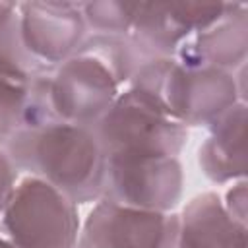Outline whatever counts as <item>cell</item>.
<instances>
[{"mask_svg":"<svg viewBox=\"0 0 248 248\" xmlns=\"http://www.w3.org/2000/svg\"><path fill=\"white\" fill-rule=\"evenodd\" d=\"M76 248H178V213L145 211L97 200Z\"/></svg>","mask_w":248,"mask_h":248,"instance_id":"obj_7","label":"cell"},{"mask_svg":"<svg viewBox=\"0 0 248 248\" xmlns=\"http://www.w3.org/2000/svg\"><path fill=\"white\" fill-rule=\"evenodd\" d=\"M105 157L163 155L178 157L188 140V128L134 87H124L112 107L91 126Z\"/></svg>","mask_w":248,"mask_h":248,"instance_id":"obj_4","label":"cell"},{"mask_svg":"<svg viewBox=\"0 0 248 248\" xmlns=\"http://www.w3.org/2000/svg\"><path fill=\"white\" fill-rule=\"evenodd\" d=\"M227 2H140L128 41L141 64L155 58H172L194 33L215 23Z\"/></svg>","mask_w":248,"mask_h":248,"instance_id":"obj_8","label":"cell"},{"mask_svg":"<svg viewBox=\"0 0 248 248\" xmlns=\"http://www.w3.org/2000/svg\"><path fill=\"white\" fill-rule=\"evenodd\" d=\"M248 56V6L227 2L225 14L209 27L188 37L172 56L186 68L234 72Z\"/></svg>","mask_w":248,"mask_h":248,"instance_id":"obj_10","label":"cell"},{"mask_svg":"<svg viewBox=\"0 0 248 248\" xmlns=\"http://www.w3.org/2000/svg\"><path fill=\"white\" fill-rule=\"evenodd\" d=\"M35 70L41 68L35 66L19 43L17 2H0V83L27 87Z\"/></svg>","mask_w":248,"mask_h":248,"instance_id":"obj_13","label":"cell"},{"mask_svg":"<svg viewBox=\"0 0 248 248\" xmlns=\"http://www.w3.org/2000/svg\"><path fill=\"white\" fill-rule=\"evenodd\" d=\"M219 196H221L225 211L236 223L246 225V215H248V186H246V178L227 184L225 192L219 194Z\"/></svg>","mask_w":248,"mask_h":248,"instance_id":"obj_16","label":"cell"},{"mask_svg":"<svg viewBox=\"0 0 248 248\" xmlns=\"http://www.w3.org/2000/svg\"><path fill=\"white\" fill-rule=\"evenodd\" d=\"M19 43L39 68L52 70L85 41L79 2H17Z\"/></svg>","mask_w":248,"mask_h":248,"instance_id":"obj_9","label":"cell"},{"mask_svg":"<svg viewBox=\"0 0 248 248\" xmlns=\"http://www.w3.org/2000/svg\"><path fill=\"white\" fill-rule=\"evenodd\" d=\"M4 149L19 174L54 186L78 205L103 198L107 157L89 126L52 122L19 130Z\"/></svg>","mask_w":248,"mask_h":248,"instance_id":"obj_1","label":"cell"},{"mask_svg":"<svg viewBox=\"0 0 248 248\" xmlns=\"http://www.w3.org/2000/svg\"><path fill=\"white\" fill-rule=\"evenodd\" d=\"M78 203L54 186L21 174L0 211V234L17 248H76Z\"/></svg>","mask_w":248,"mask_h":248,"instance_id":"obj_3","label":"cell"},{"mask_svg":"<svg viewBox=\"0 0 248 248\" xmlns=\"http://www.w3.org/2000/svg\"><path fill=\"white\" fill-rule=\"evenodd\" d=\"M126 83L83 45L50 76V99L60 122L93 126L116 101Z\"/></svg>","mask_w":248,"mask_h":248,"instance_id":"obj_6","label":"cell"},{"mask_svg":"<svg viewBox=\"0 0 248 248\" xmlns=\"http://www.w3.org/2000/svg\"><path fill=\"white\" fill-rule=\"evenodd\" d=\"M184 192V170L178 157L118 155L107 157L103 198L120 205L172 213Z\"/></svg>","mask_w":248,"mask_h":248,"instance_id":"obj_5","label":"cell"},{"mask_svg":"<svg viewBox=\"0 0 248 248\" xmlns=\"http://www.w3.org/2000/svg\"><path fill=\"white\" fill-rule=\"evenodd\" d=\"M19 176L21 174L16 169L12 157L8 155V151L4 147H0V211L6 205V202H8V198H10V194H12Z\"/></svg>","mask_w":248,"mask_h":248,"instance_id":"obj_17","label":"cell"},{"mask_svg":"<svg viewBox=\"0 0 248 248\" xmlns=\"http://www.w3.org/2000/svg\"><path fill=\"white\" fill-rule=\"evenodd\" d=\"M138 6L140 2H122V0L79 2L87 33L110 35V37H128L138 14Z\"/></svg>","mask_w":248,"mask_h":248,"instance_id":"obj_14","label":"cell"},{"mask_svg":"<svg viewBox=\"0 0 248 248\" xmlns=\"http://www.w3.org/2000/svg\"><path fill=\"white\" fill-rule=\"evenodd\" d=\"M178 248H248L246 225L225 211L217 192L198 194L178 213Z\"/></svg>","mask_w":248,"mask_h":248,"instance_id":"obj_12","label":"cell"},{"mask_svg":"<svg viewBox=\"0 0 248 248\" xmlns=\"http://www.w3.org/2000/svg\"><path fill=\"white\" fill-rule=\"evenodd\" d=\"M246 103H236L207 126L198 163L213 184L227 186L246 178Z\"/></svg>","mask_w":248,"mask_h":248,"instance_id":"obj_11","label":"cell"},{"mask_svg":"<svg viewBox=\"0 0 248 248\" xmlns=\"http://www.w3.org/2000/svg\"><path fill=\"white\" fill-rule=\"evenodd\" d=\"M25 91L27 87L0 83V147H6V143L21 130Z\"/></svg>","mask_w":248,"mask_h":248,"instance_id":"obj_15","label":"cell"},{"mask_svg":"<svg viewBox=\"0 0 248 248\" xmlns=\"http://www.w3.org/2000/svg\"><path fill=\"white\" fill-rule=\"evenodd\" d=\"M128 85L186 128H207L232 105L242 103L232 72L186 68L174 58L143 62Z\"/></svg>","mask_w":248,"mask_h":248,"instance_id":"obj_2","label":"cell"},{"mask_svg":"<svg viewBox=\"0 0 248 248\" xmlns=\"http://www.w3.org/2000/svg\"><path fill=\"white\" fill-rule=\"evenodd\" d=\"M0 248H17V246H16L14 242H10L6 236H2V234H0Z\"/></svg>","mask_w":248,"mask_h":248,"instance_id":"obj_18","label":"cell"}]
</instances>
